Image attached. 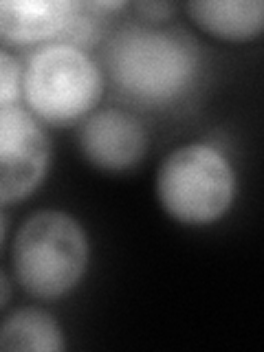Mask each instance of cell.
I'll return each instance as SVG.
<instances>
[{"instance_id":"obj_1","label":"cell","mask_w":264,"mask_h":352,"mask_svg":"<svg viewBox=\"0 0 264 352\" xmlns=\"http://www.w3.org/2000/svg\"><path fill=\"white\" fill-rule=\"evenodd\" d=\"M102 73L128 104L163 110L190 97L201 80V49L174 27L124 25L106 38Z\"/></svg>"},{"instance_id":"obj_2","label":"cell","mask_w":264,"mask_h":352,"mask_svg":"<svg viewBox=\"0 0 264 352\" xmlns=\"http://www.w3.org/2000/svg\"><path fill=\"white\" fill-rule=\"evenodd\" d=\"M91 242L75 216L62 209H40L20 225L11 247L14 278L22 291L55 302L84 280Z\"/></svg>"},{"instance_id":"obj_3","label":"cell","mask_w":264,"mask_h":352,"mask_svg":"<svg viewBox=\"0 0 264 352\" xmlns=\"http://www.w3.org/2000/svg\"><path fill=\"white\" fill-rule=\"evenodd\" d=\"M22 66V99L42 124L55 128L80 124L104 97L102 66L75 44H40Z\"/></svg>"},{"instance_id":"obj_4","label":"cell","mask_w":264,"mask_h":352,"mask_svg":"<svg viewBox=\"0 0 264 352\" xmlns=\"http://www.w3.org/2000/svg\"><path fill=\"white\" fill-rule=\"evenodd\" d=\"M163 212L187 227H207L225 218L238 196V174L212 143L194 141L172 150L157 172Z\"/></svg>"},{"instance_id":"obj_5","label":"cell","mask_w":264,"mask_h":352,"mask_svg":"<svg viewBox=\"0 0 264 352\" xmlns=\"http://www.w3.org/2000/svg\"><path fill=\"white\" fill-rule=\"evenodd\" d=\"M51 139L42 121L22 106L0 110V207L27 201L47 181Z\"/></svg>"},{"instance_id":"obj_6","label":"cell","mask_w":264,"mask_h":352,"mask_svg":"<svg viewBox=\"0 0 264 352\" xmlns=\"http://www.w3.org/2000/svg\"><path fill=\"white\" fill-rule=\"evenodd\" d=\"M84 159L102 172H128L146 159L150 135L143 121L126 108H97L77 128Z\"/></svg>"},{"instance_id":"obj_7","label":"cell","mask_w":264,"mask_h":352,"mask_svg":"<svg viewBox=\"0 0 264 352\" xmlns=\"http://www.w3.org/2000/svg\"><path fill=\"white\" fill-rule=\"evenodd\" d=\"M80 9L77 0H0V38L25 47L64 42Z\"/></svg>"},{"instance_id":"obj_8","label":"cell","mask_w":264,"mask_h":352,"mask_svg":"<svg viewBox=\"0 0 264 352\" xmlns=\"http://www.w3.org/2000/svg\"><path fill=\"white\" fill-rule=\"evenodd\" d=\"M185 9L198 29L225 42L256 40L264 29L262 0H194Z\"/></svg>"},{"instance_id":"obj_9","label":"cell","mask_w":264,"mask_h":352,"mask_svg":"<svg viewBox=\"0 0 264 352\" xmlns=\"http://www.w3.org/2000/svg\"><path fill=\"white\" fill-rule=\"evenodd\" d=\"M64 330L51 313L38 306H22L0 322V350L62 352Z\"/></svg>"},{"instance_id":"obj_10","label":"cell","mask_w":264,"mask_h":352,"mask_svg":"<svg viewBox=\"0 0 264 352\" xmlns=\"http://www.w3.org/2000/svg\"><path fill=\"white\" fill-rule=\"evenodd\" d=\"M22 71H25V66L16 55L0 47V110L20 104Z\"/></svg>"},{"instance_id":"obj_11","label":"cell","mask_w":264,"mask_h":352,"mask_svg":"<svg viewBox=\"0 0 264 352\" xmlns=\"http://www.w3.org/2000/svg\"><path fill=\"white\" fill-rule=\"evenodd\" d=\"M135 7L150 22H165L176 11V5L172 3H137Z\"/></svg>"},{"instance_id":"obj_12","label":"cell","mask_w":264,"mask_h":352,"mask_svg":"<svg viewBox=\"0 0 264 352\" xmlns=\"http://www.w3.org/2000/svg\"><path fill=\"white\" fill-rule=\"evenodd\" d=\"M86 7H88V9H93V11H97V14H99V11H117V9H126V7H128V3H126V0H113V3H108V0H106V3H86Z\"/></svg>"},{"instance_id":"obj_13","label":"cell","mask_w":264,"mask_h":352,"mask_svg":"<svg viewBox=\"0 0 264 352\" xmlns=\"http://www.w3.org/2000/svg\"><path fill=\"white\" fill-rule=\"evenodd\" d=\"M9 300H11V282L5 275V271L0 269V311L9 304Z\"/></svg>"},{"instance_id":"obj_14","label":"cell","mask_w":264,"mask_h":352,"mask_svg":"<svg viewBox=\"0 0 264 352\" xmlns=\"http://www.w3.org/2000/svg\"><path fill=\"white\" fill-rule=\"evenodd\" d=\"M5 236H7V216L3 212V207H0V247H3Z\"/></svg>"}]
</instances>
